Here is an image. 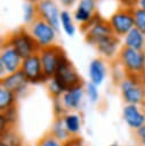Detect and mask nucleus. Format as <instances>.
<instances>
[{
    "mask_svg": "<svg viewBox=\"0 0 145 146\" xmlns=\"http://www.w3.org/2000/svg\"><path fill=\"white\" fill-rule=\"evenodd\" d=\"M38 146H64V145H63V141H61L53 135H47L40 139V141L38 143Z\"/></svg>",
    "mask_w": 145,
    "mask_h": 146,
    "instance_id": "nucleus-24",
    "label": "nucleus"
},
{
    "mask_svg": "<svg viewBox=\"0 0 145 146\" xmlns=\"http://www.w3.org/2000/svg\"><path fill=\"white\" fill-rule=\"evenodd\" d=\"M1 146H21L19 137L10 130L1 132Z\"/></svg>",
    "mask_w": 145,
    "mask_h": 146,
    "instance_id": "nucleus-21",
    "label": "nucleus"
},
{
    "mask_svg": "<svg viewBox=\"0 0 145 146\" xmlns=\"http://www.w3.org/2000/svg\"><path fill=\"white\" fill-rule=\"evenodd\" d=\"M29 1H34V2H35V3H37V2H39V1H40V0H29Z\"/></svg>",
    "mask_w": 145,
    "mask_h": 146,
    "instance_id": "nucleus-32",
    "label": "nucleus"
},
{
    "mask_svg": "<svg viewBox=\"0 0 145 146\" xmlns=\"http://www.w3.org/2000/svg\"><path fill=\"white\" fill-rule=\"evenodd\" d=\"M144 33H142L137 27H134L132 30H130L128 32V34L126 35V40H124V46L130 47L135 50L142 51L144 48V43H145V38H144Z\"/></svg>",
    "mask_w": 145,
    "mask_h": 146,
    "instance_id": "nucleus-17",
    "label": "nucleus"
},
{
    "mask_svg": "<svg viewBox=\"0 0 145 146\" xmlns=\"http://www.w3.org/2000/svg\"><path fill=\"white\" fill-rule=\"evenodd\" d=\"M61 22H62V25H63L64 31L69 35H73L74 32H75V29H74V25L72 23V19H71V16H70L69 11L63 10L61 13Z\"/></svg>",
    "mask_w": 145,
    "mask_h": 146,
    "instance_id": "nucleus-22",
    "label": "nucleus"
},
{
    "mask_svg": "<svg viewBox=\"0 0 145 146\" xmlns=\"http://www.w3.org/2000/svg\"><path fill=\"white\" fill-rule=\"evenodd\" d=\"M110 146H119V145H116V144H113V145H110Z\"/></svg>",
    "mask_w": 145,
    "mask_h": 146,
    "instance_id": "nucleus-33",
    "label": "nucleus"
},
{
    "mask_svg": "<svg viewBox=\"0 0 145 146\" xmlns=\"http://www.w3.org/2000/svg\"><path fill=\"white\" fill-rule=\"evenodd\" d=\"M139 3H140V6H142V8H144V9H145V0H140V1H139Z\"/></svg>",
    "mask_w": 145,
    "mask_h": 146,
    "instance_id": "nucleus-31",
    "label": "nucleus"
},
{
    "mask_svg": "<svg viewBox=\"0 0 145 146\" xmlns=\"http://www.w3.org/2000/svg\"><path fill=\"white\" fill-rule=\"evenodd\" d=\"M7 42L10 43L16 51L19 54V56L25 59L34 54H39L42 49L41 46L38 43V41L33 38V35L27 32L25 29L21 27L17 31H14L8 38Z\"/></svg>",
    "mask_w": 145,
    "mask_h": 146,
    "instance_id": "nucleus-3",
    "label": "nucleus"
},
{
    "mask_svg": "<svg viewBox=\"0 0 145 146\" xmlns=\"http://www.w3.org/2000/svg\"><path fill=\"white\" fill-rule=\"evenodd\" d=\"M89 75L94 84L99 86L106 76V67L100 58H95L89 65Z\"/></svg>",
    "mask_w": 145,
    "mask_h": 146,
    "instance_id": "nucleus-16",
    "label": "nucleus"
},
{
    "mask_svg": "<svg viewBox=\"0 0 145 146\" xmlns=\"http://www.w3.org/2000/svg\"><path fill=\"white\" fill-rule=\"evenodd\" d=\"M16 95L7 89L0 88V108L1 112H5L15 106Z\"/></svg>",
    "mask_w": 145,
    "mask_h": 146,
    "instance_id": "nucleus-18",
    "label": "nucleus"
},
{
    "mask_svg": "<svg viewBox=\"0 0 145 146\" xmlns=\"http://www.w3.org/2000/svg\"><path fill=\"white\" fill-rule=\"evenodd\" d=\"M80 8H83L92 14L96 13V0H80L79 6Z\"/></svg>",
    "mask_w": 145,
    "mask_h": 146,
    "instance_id": "nucleus-26",
    "label": "nucleus"
},
{
    "mask_svg": "<svg viewBox=\"0 0 145 146\" xmlns=\"http://www.w3.org/2000/svg\"><path fill=\"white\" fill-rule=\"evenodd\" d=\"M82 96H83L82 86H78V87H74V88L65 91L63 94V97L61 100H62V104L65 110H75L79 107Z\"/></svg>",
    "mask_w": 145,
    "mask_h": 146,
    "instance_id": "nucleus-14",
    "label": "nucleus"
},
{
    "mask_svg": "<svg viewBox=\"0 0 145 146\" xmlns=\"http://www.w3.org/2000/svg\"><path fill=\"white\" fill-rule=\"evenodd\" d=\"M30 33L38 41L41 48L53 44L56 38V30L49 25L41 16H39L38 13L34 19L30 23Z\"/></svg>",
    "mask_w": 145,
    "mask_h": 146,
    "instance_id": "nucleus-6",
    "label": "nucleus"
},
{
    "mask_svg": "<svg viewBox=\"0 0 145 146\" xmlns=\"http://www.w3.org/2000/svg\"><path fill=\"white\" fill-rule=\"evenodd\" d=\"M21 71L23 72V74L25 75L27 81L31 83H39V82L47 80V78L43 74L42 64H41L39 54H34V55L23 59Z\"/></svg>",
    "mask_w": 145,
    "mask_h": 146,
    "instance_id": "nucleus-9",
    "label": "nucleus"
},
{
    "mask_svg": "<svg viewBox=\"0 0 145 146\" xmlns=\"http://www.w3.org/2000/svg\"><path fill=\"white\" fill-rule=\"evenodd\" d=\"M62 1V3L65 6V7H71L74 2H75V0H61Z\"/></svg>",
    "mask_w": 145,
    "mask_h": 146,
    "instance_id": "nucleus-30",
    "label": "nucleus"
},
{
    "mask_svg": "<svg viewBox=\"0 0 145 146\" xmlns=\"http://www.w3.org/2000/svg\"><path fill=\"white\" fill-rule=\"evenodd\" d=\"M78 86H82V79L78 74L72 62L67 57H64L61 60L55 75L50 79L48 89L53 96L57 98L65 91Z\"/></svg>",
    "mask_w": 145,
    "mask_h": 146,
    "instance_id": "nucleus-1",
    "label": "nucleus"
},
{
    "mask_svg": "<svg viewBox=\"0 0 145 146\" xmlns=\"http://www.w3.org/2000/svg\"><path fill=\"white\" fill-rule=\"evenodd\" d=\"M112 34H114V31L111 26L110 21H106L105 18L100 17L96 22V24L86 32L84 40L89 44L96 46L100 40H103L104 38L108 36V35H112Z\"/></svg>",
    "mask_w": 145,
    "mask_h": 146,
    "instance_id": "nucleus-11",
    "label": "nucleus"
},
{
    "mask_svg": "<svg viewBox=\"0 0 145 146\" xmlns=\"http://www.w3.org/2000/svg\"><path fill=\"white\" fill-rule=\"evenodd\" d=\"M118 58L127 72L126 78L142 80V76L145 73V54L143 51L122 46L118 54Z\"/></svg>",
    "mask_w": 145,
    "mask_h": 146,
    "instance_id": "nucleus-2",
    "label": "nucleus"
},
{
    "mask_svg": "<svg viewBox=\"0 0 145 146\" xmlns=\"http://www.w3.org/2000/svg\"><path fill=\"white\" fill-rule=\"evenodd\" d=\"M63 121L70 135H75L80 131L81 121L76 114H66L65 116H63Z\"/></svg>",
    "mask_w": 145,
    "mask_h": 146,
    "instance_id": "nucleus-19",
    "label": "nucleus"
},
{
    "mask_svg": "<svg viewBox=\"0 0 145 146\" xmlns=\"http://www.w3.org/2000/svg\"><path fill=\"white\" fill-rule=\"evenodd\" d=\"M135 27L145 34V9L142 7L135 9Z\"/></svg>",
    "mask_w": 145,
    "mask_h": 146,
    "instance_id": "nucleus-23",
    "label": "nucleus"
},
{
    "mask_svg": "<svg viewBox=\"0 0 145 146\" xmlns=\"http://www.w3.org/2000/svg\"><path fill=\"white\" fill-rule=\"evenodd\" d=\"M39 55H40L45 76L47 78V80L53 79L61 60L64 57H66L64 49L58 44H50V46L43 47L40 50Z\"/></svg>",
    "mask_w": 145,
    "mask_h": 146,
    "instance_id": "nucleus-4",
    "label": "nucleus"
},
{
    "mask_svg": "<svg viewBox=\"0 0 145 146\" xmlns=\"http://www.w3.org/2000/svg\"><path fill=\"white\" fill-rule=\"evenodd\" d=\"M87 92H88V96L91 99V102H96L98 99V97H99L98 90H97V86L94 84L92 82L88 83V86H87Z\"/></svg>",
    "mask_w": 145,
    "mask_h": 146,
    "instance_id": "nucleus-27",
    "label": "nucleus"
},
{
    "mask_svg": "<svg viewBox=\"0 0 145 146\" xmlns=\"http://www.w3.org/2000/svg\"><path fill=\"white\" fill-rule=\"evenodd\" d=\"M111 26L115 35H127L135 27V8L119 7L110 18Z\"/></svg>",
    "mask_w": 145,
    "mask_h": 146,
    "instance_id": "nucleus-5",
    "label": "nucleus"
},
{
    "mask_svg": "<svg viewBox=\"0 0 145 146\" xmlns=\"http://www.w3.org/2000/svg\"><path fill=\"white\" fill-rule=\"evenodd\" d=\"M51 135H53L54 137H56L57 139H59L61 141L67 140V139L70 138V132H69L67 129L65 128L63 117H58V119L55 121L54 127H53V130H51Z\"/></svg>",
    "mask_w": 145,
    "mask_h": 146,
    "instance_id": "nucleus-20",
    "label": "nucleus"
},
{
    "mask_svg": "<svg viewBox=\"0 0 145 146\" xmlns=\"http://www.w3.org/2000/svg\"><path fill=\"white\" fill-rule=\"evenodd\" d=\"M35 8H37L38 15L41 16L56 31H58L61 13L58 11L56 3L53 0H40L39 2L35 3Z\"/></svg>",
    "mask_w": 145,
    "mask_h": 146,
    "instance_id": "nucleus-10",
    "label": "nucleus"
},
{
    "mask_svg": "<svg viewBox=\"0 0 145 146\" xmlns=\"http://www.w3.org/2000/svg\"><path fill=\"white\" fill-rule=\"evenodd\" d=\"M121 95L128 105H139L145 100V90L142 80L126 78L121 82Z\"/></svg>",
    "mask_w": 145,
    "mask_h": 146,
    "instance_id": "nucleus-8",
    "label": "nucleus"
},
{
    "mask_svg": "<svg viewBox=\"0 0 145 146\" xmlns=\"http://www.w3.org/2000/svg\"><path fill=\"white\" fill-rule=\"evenodd\" d=\"M123 120L131 129H139L145 124V113H143L138 105H126L123 107Z\"/></svg>",
    "mask_w": 145,
    "mask_h": 146,
    "instance_id": "nucleus-13",
    "label": "nucleus"
},
{
    "mask_svg": "<svg viewBox=\"0 0 145 146\" xmlns=\"http://www.w3.org/2000/svg\"><path fill=\"white\" fill-rule=\"evenodd\" d=\"M27 82L29 81L25 78V75L23 74V72L21 70H18L17 72L7 74L6 76L1 78V88L7 89V90L14 92L15 95H17L26 88Z\"/></svg>",
    "mask_w": 145,
    "mask_h": 146,
    "instance_id": "nucleus-12",
    "label": "nucleus"
},
{
    "mask_svg": "<svg viewBox=\"0 0 145 146\" xmlns=\"http://www.w3.org/2000/svg\"><path fill=\"white\" fill-rule=\"evenodd\" d=\"M37 16V8H35V3L34 5H27L25 10H24V21L25 23H31L34 17Z\"/></svg>",
    "mask_w": 145,
    "mask_h": 146,
    "instance_id": "nucleus-25",
    "label": "nucleus"
},
{
    "mask_svg": "<svg viewBox=\"0 0 145 146\" xmlns=\"http://www.w3.org/2000/svg\"><path fill=\"white\" fill-rule=\"evenodd\" d=\"M136 138L140 146H145V124L136 130Z\"/></svg>",
    "mask_w": 145,
    "mask_h": 146,
    "instance_id": "nucleus-28",
    "label": "nucleus"
},
{
    "mask_svg": "<svg viewBox=\"0 0 145 146\" xmlns=\"http://www.w3.org/2000/svg\"><path fill=\"white\" fill-rule=\"evenodd\" d=\"M22 63H23V58L19 56L16 49L7 41L3 42L1 47V56H0L1 78L21 70Z\"/></svg>",
    "mask_w": 145,
    "mask_h": 146,
    "instance_id": "nucleus-7",
    "label": "nucleus"
},
{
    "mask_svg": "<svg viewBox=\"0 0 145 146\" xmlns=\"http://www.w3.org/2000/svg\"><path fill=\"white\" fill-rule=\"evenodd\" d=\"M119 1L122 5V7H126V8H135L140 0H119Z\"/></svg>",
    "mask_w": 145,
    "mask_h": 146,
    "instance_id": "nucleus-29",
    "label": "nucleus"
},
{
    "mask_svg": "<svg viewBox=\"0 0 145 146\" xmlns=\"http://www.w3.org/2000/svg\"><path fill=\"white\" fill-rule=\"evenodd\" d=\"M119 42H120L119 38L115 34H112V35H108V36L104 38L103 40H100L96 44V48L103 56H105L107 58H111L115 55Z\"/></svg>",
    "mask_w": 145,
    "mask_h": 146,
    "instance_id": "nucleus-15",
    "label": "nucleus"
}]
</instances>
